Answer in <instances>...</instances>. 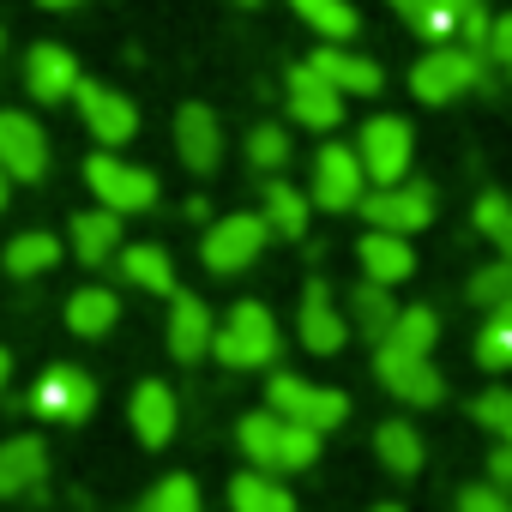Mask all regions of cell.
<instances>
[{"label": "cell", "instance_id": "cell-1", "mask_svg": "<svg viewBox=\"0 0 512 512\" xmlns=\"http://www.w3.org/2000/svg\"><path fill=\"white\" fill-rule=\"evenodd\" d=\"M320 440L314 428L284 422L278 410H253L235 422V446L247 458V470H266V476H290V470H314L320 464Z\"/></svg>", "mask_w": 512, "mask_h": 512}, {"label": "cell", "instance_id": "cell-2", "mask_svg": "<svg viewBox=\"0 0 512 512\" xmlns=\"http://www.w3.org/2000/svg\"><path fill=\"white\" fill-rule=\"evenodd\" d=\"M284 350V332H278V314L266 302H235L217 332H211V356L235 374H253V368H272Z\"/></svg>", "mask_w": 512, "mask_h": 512}, {"label": "cell", "instance_id": "cell-3", "mask_svg": "<svg viewBox=\"0 0 512 512\" xmlns=\"http://www.w3.org/2000/svg\"><path fill=\"white\" fill-rule=\"evenodd\" d=\"M488 85H494L488 55H470V49H458V43H446V49H422V61L410 67V91H416V103H428V109L458 103V97L488 91Z\"/></svg>", "mask_w": 512, "mask_h": 512}, {"label": "cell", "instance_id": "cell-4", "mask_svg": "<svg viewBox=\"0 0 512 512\" xmlns=\"http://www.w3.org/2000/svg\"><path fill=\"white\" fill-rule=\"evenodd\" d=\"M272 247V229L260 211H229V217H211L205 235H199V260L211 278H241L247 266H260V253Z\"/></svg>", "mask_w": 512, "mask_h": 512}, {"label": "cell", "instance_id": "cell-5", "mask_svg": "<svg viewBox=\"0 0 512 512\" xmlns=\"http://www.w3.org/2000/svg\"><path fill=\"white\" fill-rule=\"evenodd\" d=\"M266 410H278L284 422H296V428H314V434H332V428H344L350 422V392H338V386H320V380H308V374H272L266 380Z\"/></svg>", "mask_w": 512, "mask_h": 512}, {"label": "cell", "instance_id": "cell-6", "mask_svg": "<svg viewBox=\"0 0 512 512\" xmlns=\"http://www.w3.org/2000/svg\"><path fill=\"white\" fill-rule=\"evenodd\" d=\"M350 151H356L368 187H392V181H404L410 163H416V127H410L404 115H368V121L356 127V145H350Z\"/></svg>", "mask_w": 512, "mask_h": 512}, {"label": "cell", "instance_id": "cell-7", "mask_svg": "<svg viewBox=\"0 0 512 512\" xmlns=\"http://www.w3.org/2000/svg\"><path fill=\"white\" fill-rule=\"evenodd\" d=\"M85 187L97 193V205L103 211H115V217H133V211H151L157 205V175L145 169V163H127V157H115V151H91L85 157Z\"/></svg>", "mask_w": 512, "mask_h": 512}, {"label": "cell", "instance_id": "cell-8", "mask_svg": "<svg viewBox=\"0 0 512 512\" xmlns=\"http://www.w3.org/2000/svg\"><path fill=\"white\" fill-rule=\"evenodd\" d=\"M356 217H368V229H380V235H404L410 241L416 229L434 223V187L422 175H404L392 187H368V199L356 205Z\"/></svg>", "mask_w": 512, "mask_h": 512}, {"label": "cell", "instance_id": "cell-9", "mask_svg": "<svg viewBox=\"0 0 512 512\" xmlns=\"http://www.w3.org/2000/svg\"><path fill=\"white\" fill-rule=\"evenodd\" d=\"M91 410H97V380H91L85 368H73V362H55V368L31 386V416H37V422L79 428V422H91Z\"/></svg>", "mask_w": 512, "mask_h": 512}, {"label": "cell", "instance_id": "cell-10", "mask_svg": "<svg viewBox=\"0 0 512 512\" xmlns=\"http://www.w3.org/2000/svg\"><path fill=\"white\" fill-rule=\"evenodd\" d=\"M73 109H79L85 133L97 139V151H121V145L139 133V109H133V97L115 91V85H103V79H85V85L73 91Z\"/></svg>", "mask_w": 512, "mask_h": 512}, {"label": "cell", "instance_id": "cell-11", "mask_svg": "<svg viewBox=\"0 0 512 512\" xmlns=\"http://www.w3.org/2000/svg\"><path fill=\"white\" fill-rule=\"evenodd\" d=\"M368 199V175H362V163H356V151L350 145H320V157H314V187H308V205H320V211H332V217H344V211H356Z\"/></svg>", "mask_w": 512, "mask_h": 512}, {"label": "cell", "instance_id": "cell-12", "mask_svg": "<svg viewBox=\"0 0 512 512\" xmlns=\"http://www.w3.org/2000/svg\"><path fill=\"white\" fill-rule=\"evenodd\" d=\"M296 338L308 356H338L350 344V320H344V302L332 296L326 278H308L302 284V302H296Z\"/></svg>", "mask_w": 512, "mask_h": 512}, {"label": "cell", "instance_id": "cell-13", "mask_svg": "<svg viewBox=\"0 0 512 512\" xmlns=\"http://www.w3.org/2000/svg\"><path fill=\"white\" fill-rule=\"evenodd\" d=\"M0 169L13 187L49 175V133L31 109H0Z\"/></svg>", "mask_w": 512, "mask_h": 512}, {"label": "cell", "instance_id": "cell-14", "mask_svg": "<svg viewBox=\"0 0 512 512\" xmlns=\"http://www.w3.org/2000/svg\"><path fill=\"white\" fill-rule=\"evenodd\" d=\"M374 380L380 392H392L404 410H434L446 398V380L428 356H392V350H374Z\"/></svg>", "mask_w": 512, "mask_h": 512}, {"label": "cell", "instance_id": "cell-15", "mask_svg": "<svg viewBox=\"0 0 512 512\" xmlns=\"http://www.w3.org/2000/svg\"><path fill=\"white\" fill-rule=\"evenodd\" d=\"M175 157L193 175H217V163H223V121H217V109H205V103H181L175 109Z\"/></svg>", "mask_w": 512, "mask_h": 512}, {"label": "cell", "instance_id": "cell-16", "mask_svg": "<svg viewBox=\"0 0 512 512\" xmlns=\"http://www.w3.org/2000/svg\"><path fill=\"white\" fill-rule=\"evenodd\" d=\"M127 428H133V440H139L145 452H163V446L175 440V428H181L175 392H169L163 380H139L133 398H127Z\"/></svg>", "mask_w": 512, "mask_h": 512}, {"label": "cell", "instance_id": "cell-17", "mask_svg": "<svg viewBox=\"0 0 512 512\" xmlns=\"http://www.w3.org/2000/svg\"><path fill=\"white\" fill-rule=\"evenodd\" d=\"M284 97H290V121H296V127H308V133H332V127H344V97H338L308 61L290 67Z\"/></svg>", "mask_w": 512, "mask_h": 512}, {"label": "cell", "instance_id": "cell-18", "mask_svg": "<svg viewBox=\"0 0 512 512\" xmlns=\"http://www.w3.org/2000/svg\"><path fill=\"white\" fill-rule=\"evenodd\" d=\"M49 482V446L43 434H7L0 440V500H31Z\"/></svg>", "mask_w": 512, "mask_h": 512}, {"label": "cell", "instance_id": "cell-19", "mask_svg": "<svg viewBox=\"0 0 512 512\" xmlns=\"http://www.w3.org/2000/svg\"><path fill=\"white\" fill-rule=\"evenodd\" d=\"M79 85H85V67H79L73 49H61V43H37V49L25 55V91H31L37 103H73Z\"/></svg>", "mask_w": 512, "mask_h": 512}, {"label": "cell", "instance_id": "cell-20", "mask_svg": "<svg viewBox=\"0 0 512 512\" xmlns=\"http://www.w3.org/2000/svg\"><path fill=\"white\" fill-rule=\"evenodd\" d=\"M308 67L350 103V97H380L386 91V73H380V61L374 55H356V49H332V43H320L314 55H308Z\"/></svg>", "mask_w": 512, "mask_h": 512}, {"label": "cell", "instance_id": "cell-21", "mask_svg": "<svg viewBox=\"0 0 512 512\" xmlns=\"http://www.w3.org/2000/svg\"><path fill=\"white\" fill-rule=\"evenodd\" d=\"M211 332H217V314L193 296V290H175L169 296V326H163V338H169V356L175 362H205L211 356Z\"/></svg>", "mask_w": 512, "mask_h": 512}, {"label": "cell", "instance_id": "cell-22", "mask_svg": "<svg viewBox=\"0 0 512 512\" xmlns=\"http://www.w3.org/2000/svg\"><path fill=\"white\" fill-rule=\"evenodd\" d=\"M121 247H127V217H115V211H103V205L79 211L73 229H67V253H73L79 266H115Z\"/></svg>", "mask_w": 512, "mask_h": 512}, {"label": "cell", "instance_id": "cell-23", "mask_svg": "<svg viewBox=\"0 0 512 512\" xmlns=\"http://www.w3.org/2000/svg\"><path fill=\"white\" fill-rule=\"evenodd\" d=\"M356 266H362V284L398 290V284L416 278V247H410L404 235H380V229H368V235L356 241Z\"/></svg>", "mask_w": 512, "mask_h": 512}, {"label": "cell", "instance_id": "cell-24", "mask_svg": "<svg viewBox=\"0 0 512 512\" xmlns=\"http://www.w3.org/2000/svg\"><path fill=\"white\" fill-rule=\"evenodd\" d=\"M115 272H121V284H133L145 296H175V260H169V247H157V241H127Z\"/></svg>", "mask_w": 512, "mask_h": 512}, {"label": "cell", "instance_id": "cell-25", "mask_svg": "<svg viewBox=\"0 0 512 512\" xmlns=\"http://www.w3.org/2000/svg\"><path fill=\"white\" fill-rule=\"evenodd\" d=\"M374 458H380L392 476H422L428 440H422V428H416L410 416H386V422L374 428Z\"/></svg>", "mask_w": 512, "mask_h": 512}, {"label": "cell", "instance_id": "cell-26", "mask_svg": "<svg viewBox=\"0 0 512 512\" xmlns=\"http://www.w3.org/2000/svg\"><path fill=\"white\" fill-rule=\"evenodd\" d=\"M61 253H67V241H61V235H49V229H25V235H13L7 247H0V272L25 284V278L55 272V266H61Z\"/></svg>", "mask_w": 512, "mask_h": 512}, {"label": "cell", "instance_id": "cell-27", "mask_svg": "<svg viewBox=\"0 0 512 512\" xmlns=\"http://www.w3.org/2000/svg\"><path fill=\"white\" fill-rule=\"evenodd\" d=\"M308 193L296 187V181H284V175H272L266 181V193H260V217H266V229L272 235H284V241H302L308 235Z\"/></svg>", "mask_w": 512, "mask_h": 512}, {"label": "cell", "instance_id": "cell-28", "mask_svg": "<svg viewBox=\"0 0 512 512\" xmlns=\"http://www.w3.org/2000/svg\"><path fill=\"white\" fill-rule=\"evenodd\" d=\"M121 326V296L103 290V284H85L67 296V332L73 338H109Z\"/></svg>", "mask_w": 512, "mask_h": 512}, {"label": "cell", "instance_id": "cell-29", "mask_svg": "<svg viewBox=\"0 0 512 512\" xmlns=\"http://www.w3.org/2000/svg\"><path fill=\"white\" fill-rule=\"evenodd\" d=\"M229 512H296V494H290L284 476L235 470V476H229Z\"/></svg>", "mask_w": 512, "mask_h": 512}, {"label": "cell", "instance_id": "cell-30", "mask_svg": "<svg viewBox=\"0 0 512 512\" xmlns=\"http://www.w3.org/2000/svg\"><path fill=\"white\" fill-rule=\"evenodd\" d=\"M290 13L332 49H350V37L362 31V13L350 7V0H290Z\"/></svg>", "mask_w": 512, "mask_h": 512}, {"label": "cell", "instance_id": "cell-31", "mask_svg": "<svg viewBox=\"0 0 512 512\" xmlns=\"http://www.w3.org/2000/svg\"><path fill=\"white\" fill-rule=\"evenodd\" d=\"M344 320H350V332H362L368 344H386V332H392V320H398V302H392V290H380V284H356L350 302H344Z\"/></svg>", "mask_w": 512, "mask_h": 512}, {"label": "cell", "instance_id": "cell-32", "mask_svg": "<svg viewBox=\"0 0 512 512\" xmlns=\"http://www.w3.org/2000/svg\"><path fill=\"white\" fill-rule=\"evenodd\" d=\"M434 344H440V314L416 302V308H398L386 344H374V350H392V356H434Z\"/></svg>", "mask_w": 512, "mask_h": 512}, {"label": "cell", "instance_id": "cell-33", "mask_svg": "<svg viewBox=\"0 0 512 512\" xmlns=\"http://www.w3.org/2000/svg\"><path fill=\"white\" fill-rule=\"evenodd\" d=\"M392 13L428 43V49H446V43H458V13L446 7V0H392Z\"/></svg>", "mask_w": 512, "mask_h": 512}, {"label": "cell", "instance_id": "cell-34", "mask_svg": "<svg viewBox=\"0 0 512 512\" xmlns=\"http://www.w3.org/2000/svg\"><path fill=\"white\" fill-rule=\"evenodd\" d=\"M290 151H296V139H290L284 121H260V127H247V139H241L247 169H260L266 181H272L278 169H290Z\"/></svg>", "mask_w": 512, "mask_h": 512}, {"label": "cell", "instance_id": "cell-35", "mask_svg": "<svg viewBox=\"0 0 512 512\" xmlns=\"http://www.w3.org/2000/svg\"><path fill=\"white\" fill-rule=\"evenodd\" d=\"M470 223H476V235L494 247V260H512V199H506L500 187L476 193V205H470Z\"/></svg>", "mask_w": 512, "mask_h": 512}, {"label": "cell", "instance_id": "cell-36", "mask_svg": "<svg viewBox=\"0 0 512 512\" xmlns=\"http://www.w3.org/2000/svg\"><path fill=\"white\" fill-rule=\"evenodd\" d=\"M139 512H205V500H199V482H193L187 470H169V476H157V482L145 488Z\"/></svg>", "mask_w": 512, "mask_h": 512}, {"label": "cell", "instance_id": "cell-37", "mask_svg": "<svg viewBox=\"0 0 512 512\" xmlns=\"http://www.w3.org/2000/svg\"><path fill=\"white\" fill-rule=\"evenodd\" d=\"M464 296H470V308H482V314L512 308V260H488V266H476L470 284H464Z\"/></svg>", "mask_w": 512, "mask_h": 512}, {"label": "cell", "instance_id": "cell-38", "mask_svg": "<svg viewBox=\"0 0 512 512\" xmlns=\"http://www.w3.org/2000/svg\"><path fill=\"white\" fill-rule=\"evenodd\" d=\"M476 362L488 374H512V308H494L476 332Z\"/></svg>", "mask_w": 512, "mask_h": 512}, {"label": "cell", "instance_id": "cell-39", "mask_svg": "<svg viewBox=\"0 0 512 512\" xmlns=\"http://www.w3.org/2000/svg\"><path fill=\"white\" fill-rule=\"evenodd\" d=\"M476 428H488L494 440H512V386H488L482 398H470Z\"/></svg>", "mask_w": 512, "mask_h": 512}, {"label": "cell", "instance_id": "cell-40", "mask_svg": "<svg viewBox=\"0 0 512 512\" xmlns=\"http://www.w3.org/2000/svg\"><path fill=\"white\" fill-rule=\"evenodd\" d=\"M458 512H512V494L482 476V482H464L458 488Z\"/></svg>", "mask_w": 512, "mask_h": 512}, {"label": "cell", "instance_id": "cell-41", "mask_svg": "<svg viewBox=\"0 0 512 512\" xmlns=\"http://www.w3.org/2000/svg\"><path fill=\"white\" fill-rule=\"evenodd\" d=\"M488 482L512 494V440H494V452H488Z\"/></svg>", "mask_w": 512, "mask_h": 512}, {"label": "cell", "instance_id": "cell-42", "mask_svg": "<svg viewBox=\"0 0 512 512\" xmlns=\"http://www.w3.org/2000/svg\"><path fill=\"white\" fill-rule=\"evenodd\" d=\"M7 380H13V350L0 344V398H7Z\"/></svg>", "mask_w": 512, "mask_h": 512}, {"label": "cell", "instance_id": "cell-43", "mask_svg": "<svg viewBox=\"0 0 512 512\" xmlns=\"http://www.w3.org/2000/svg\"><path fill=\"white\" fill-rule=\"evenodd\" d=\"M43 13H73V7H85V0H37Z\"/></svg>", "mask_w": 512, "mask_h": 512}, {"label": "cell", "instance_id": "cell-44", "mask_svg": "<svg viewBox=\"0 0 512 512\" xmlns=\"http://www.w3.org/2000/svg\"><path fill=\"white\" fill-rule=\"evenodd\" d=\"M452 13H488V0H446Z\"/></svg>", "mask_w": 512, "mask_h": 512}, {"label": "cell", "instance_id": "cell-45", "mask_svg": "<svg viewBox=\"0 0 512 512\" xmlns=\"http://www.w3.org/2000/svg\"><path fill=\"white\" fill-rule=\"evenodd\" d=\"M7 199H13V181H7V169H0V211H7Z\"/></svg>", "mask_w": 512, "mask_h": 512}, {"label": "cell", "instance_id": "cell-46", "mask_svg": "<svg viewBox=\"0 0 512 512\" xmlns=\"http://www.w3.org/2000/svg\"><path fill=\"white\" fill-rule=\"evenodd\" d=\"M368 512H404V506H392V500H380V506H368Z\"/></svg>", "mask_w": 512, "mask_h": 512}, {"label": "cell", "instance_id": "cell-47", "mask_svg": "<svg viewBox=\"0 0 512 512\" xmlns=\"http://www.w3.org/2000/svg\"><path fill=\"white\" fill-rule=\"evenodd\" d=\"M235 7H266V0H235Z\"/></svg>", "mask_w": 512, "mask_h": 512}, {"label": "cell", "instance_id": "cell-48", "mask_svg": "<svg viewBox=\"0 0 512 512\" xmlns=\"http://www.w3.org/2000/svg\"><path fill=\"white\" fill-rule=\"evenodd\" d=\"M500 73H506V79H512V55H506V67H500Z\"/></svg>", "mask_w": 512, "mask_h": 512}, {"label": "cell", "instance_id": "cell-49", "mask_svg": "<svg viewBox=\"0 0 512 512\" xmlns=\"http://www.w3.org/2000/svg\"><path fill=\"white\" fill-rule=\"evenodd\" d=\"M0 43H7V25H0Z\"/></svg>", "mask_w": 512, "mask_h": 512}]
</instances>
